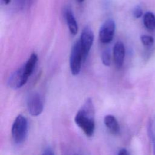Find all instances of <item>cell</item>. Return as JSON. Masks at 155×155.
Returning a JSON list of instances; mask_svg holds the SVG:
<instances>
[{"label": "cell", "instance_id": "6da1fadb", "mask_svg": "<svg viewBox=\"0 0 155 155\" xmlns=\"http://www.w3.org/2000/svg\"><path fill=\"white\" fill-rule=\"evenodd\" d=\"M95 110L91 98L86 99L77 112L74 122L87 136L93 135L95 128Z\"/></svg>", "mask_w": 155, "mask_h": 155}, {"label": "cell", "instance_id": "7a4b0ae2", "mask_svg": "<svg viewBox=\"0 0 155 155\" xmlns=\"http://www.w3.org/2000/svg\"><path fill=\"white\" fill-rule=\"evenodd\" d=\"M27 131V119L21 114L18 115L15 119L12 127V136L13 141L17 144L22 143L26 138Z\"/></svg>", "mask_w": 155, "mask_h": 155}, {"label": "cell", "instance_id": "3957f363", "mask_svg": "<svg viewBox=\"0 0 155 155\" xmlns=\"http://www.w3.org/2000/svg\"><path fill=\"white\" fill-rule=\"evenodd\" d=\"M82 61H84L82 50L78 40L72 46L70 56V67L73 75L76 76L80 73Z\"/></svg>", "mask_w": 155, "mask_h": 155}, {"label": "cell", "instance_id": "277c9868", "mask_svg": "<svg viewBox=\"0 0 155 155\" xmlns=\"http://www.w3.org/2000/svg\"><path fill=\"white\" fill-rule=\"evenodd\" d=\"M28 78L29 76L25 72L24 66L22 65L9 76L7 85L10 88L14 90L20 88L26 84Z\"/></svg>", "mask_w": 155, "mask_h": 155}, {"label": "cell", "instance_id": "5b68a950", "mask_svg": "<svg viewBox=\"0 0 155 155\" xmlns=\"http://www.w3.org/2000/svg\"><path fill=\"white\" fill-rule=\"evenodd\" d=\"M116 25L113 19L106 20L101 25L99 32V38L103 44H108L113 39Z\"/></svg>", "mask_w": 155, "mask_h": 155}, {"label": "cell", "instance_id": "8992f818", "mask_svg": "<svg viewBox=\"0 0 155 155\" xmlns=\"http://www.w3.org/2000/svg\"><path fill=\"white\" fill-rule=\"evenodd\" d=\"M93 41L94 33L91 28L88 26L84 27L81 32L79 39V42L83 53L84 61L85 60L89 54L93 43Z\"/></svg>", "mask_w": 155, "mask_h": 155}, {"label": "cell", "instance_id": "52a82bcc", "mask_svg": "<svg viewBox=\"0 0 155 155\" xmlns=\"http://www.w3.org/2000/svg\"><path fill=\"white\" fill-rule=\"evenodd\" d=\"M27 104L29 113L33 116H39L43 111L42 99L38 93H33L29 95Z\"/></svg>", "mask_w": 155, "mask_h": 155}, {"label": "cell", "instance_id": "ba28073f", "mask_svg": "<svg viewBox=\"0 0 155 155\" xmlns=\"http://www.w3.org/2000/svg\"><path fill=\"white\" fill-rule=\"evenodd\" d=\"M125 47L124 44L120 42H117L113 47V58L115 65L117 68H120L124 64L125 58Z\"/></svg>", "mask_w": 155, "mask_h": 155}, {"label": "cell", "instance_id": "9c48e42d", "mask_svg": "<svg viewBox=\"0 0 155 155\" xmlns=\"http://www.w3.org/2000/svg\"><path fill=\"white\" fill-rule=\"evenodd\" d=\"M65 18L71 34L76 35L78 31V25L72 10L69 8H66L65 11Z\"/></svg>", "mask_w": 155, "mask_h": 155}, {"label": "cell", "instance_id": "30bf717a", "mask_svg": "<svg viewBox=\"0 0 155 155\" xmlns=\"http://www.w3.org/2000/svg\"><path fill=\"white\" fill-rule=\"evenodd\" d=\"M104 122L108 130L114 134H117L120 131L119 124L116 117L111 114L106 115L104 119Z\"/></svg>", "mask_w": 155, "mask_h": 155}, {"label": "cell", "instance_id": "8fae6325", "mask_svg": "<svg viewBox=\"0 0 155 155\" xmlns=\"http://www.w3.org/2000/svg\"><path fill=\"white\" fill-rule=\"evenodd\" d=\"M38 61V55L35 53H33L27 61V62L23 65L25 72L30 77V75L32 74L35 65Z\"/></svg>", "mask_w": 155, "mask_h": 155}, {"label": "cell", "instance_id": "7c38bea8", "mask_svg": "<svg viewBox=\"0 0 155 155\" xmlns=\"http://www.w3.org/2000/svg\"><path fill=\"white\" fill-rule=\"evenodd\" d=\"M143 24L149 30L155 29V15L151 12H147L143 17Z\"/></svg>", "mask_w": 155, "mask_h": 155}, {"label": "cell", "instance_id": "4fadbf2b", "mask_svg": "<svg viewBox=\"0 0 155 155\" xmlns=\"http://www.w3.org/2000/svg\"><path fill=\"white\" fill-rule=\"evenodd\" d=\"M101 59L105 66H110L111 64V53L109 49L103 51L101 55Z\"/></svg>", "mask_w": 155, "mask_h": 155}, {"label": "cell", "instance_id": "5bb4252c", "mask_svg": "<svg viewBox=\"0 0 155 155\" xmlns=\"http://www.w3.org/2000/svg\"><path fill=\"white\" fill-rule=\"evenodd\" d=\"M35 0H16V4L21 10H26L30 7Z\"/></svg>", "mask_w": 155, "mask_h": 155}, {"label": "cell", "instance_id": "9a60e30c", "mask_svg": "<svg viewBox=\"0 0 155 155\" xmlns=\"http://www.w3.org/2000/svg\"><path fill=\"white\" fill-rule=\"evenodd\" d=\"M142 43L145 46H151L154 43V38L151 36L142 35L140 36Z\"/></svg>", "mask_w": 155, "mask_h": 155}, {"label": "cell", "instance_id": "2e32d148", "mask_svg": "<svg viewBox=\"0 0 155 155\" xmlns=\"http://www.w3.org/2000/svg\"><path fill=\"white\" fill-rule=\"evenodd\" d=\"M142 10L140 7H136L134 8L133 12V15L134 18H139L142 15Z\"/></svg>", "mask_w": 155, "mask_h": 155}, {"label": "cell", "instance_id": "e0dca14e", "mask_svg": "<svg viewBox=\"0 0 155 155\" xmlns=\"http://www.w3.org/2000/svg\"><path fill=\"white\" fill-rule=\"evenodd\" d=\"M42 155H54L53 151L50 149V148H47L46 149L44 152L42 154Z\"/></svg>", "mask_w": 155, "mask_h": 155}, {"label": "cell", "instance_id": "ac0fdd59", "mask_svg": "<svg viewBox=\"0 0 155 155\" xmlns=\"http://www.w3.org/2000/svg\"><path fill=\"white\" fill-rule=\"evenodd\" d=\"M118 155H129V153L128 152V151L126 149L122 148V149L120 150V151H119Z\"/></svg>", "mask_w": 155, "mask_h": 155}, {"label": "cell", "instance_id": "d6986e66", "mask_svg": "<svg viewBox=\"0 0 155 155\" xmlns=\"http://www.w3.org/2000/svg\"><path fill=\"white\" fill-rule=\"evenodd\" d=\"M3 1L5 4H8L10 2L11 0H3Z\"/></svg>", "mask_w": 155, "mask_h": 155}, {"label": "cell", "instance_id": "ffe728a7", "mask_svg": "<svg viewBox=\"0 0 155 155\" xmlns=\"http://www.w3.org/2000/svg\"><path fill=\"white\" fill-rule=\"evenodd\" d=\"M154 154L155 155V138H154Z\"/></svg>", "mask_w": 155, "mask_h": 155}, {"label": "cell", "instance_id": "44dd1931", "mask_svg": "<svg viewBox=\"0 0 155 155\" xmlns=\"http://www.w3.org/2000/svg\"><path fill=\"white\" fill-rule=\"evenodd\" d=\"M78 2H82L84 0H76Z\"/></svg>", "mask_w": 155, "mask_h": 155}]
</instances>
